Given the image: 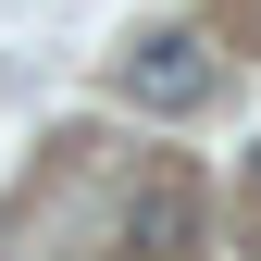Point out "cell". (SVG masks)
Here are the masks:
<instances>
[{
    "instance_id": "cell-3",
    "label": "cell",
    "mask_w": 261,
    "mask_h": 261,
    "mask_svg": "<svg viewBox=\"0 0 261 261\" xmlns=\"http://www.w3.org/2000/svg\"><path fill=\"white\" fill-rule=\"evenodd\" d=\"M249 174H261V149H249Z\"/></svg>"
},
{
    "instance_id": "cell-2",
    "label": "cell",
    "mask_w": 261,
    "mask_h": 261,
    "mask_svg": "<svg viewBox=\"0 0 261 261\" xmlns=\"http://www.w3.org/2000/svg\"><path fill=\"white\" fill-rule=\"evenodd\" d=\"M137 261H187V199H174V187L137 212Z\"/></svg>"
},
{
    "instance_id": "cell-1",
    "label": "cell",
    "mask_w": 261,
    "mask_h": 261,
    "mask_svg": "<svg viewBox=\"0 0 261 261\" xmlns=\"http://www.w3.org/2000/svg\"><path fill=\"white\" fill-rule=\"evenodd\" d=\"M124 100H137V112H199L212 100V50L187 38V25L137 38V50H124Z\"/></svg>"
}]
</instances>
